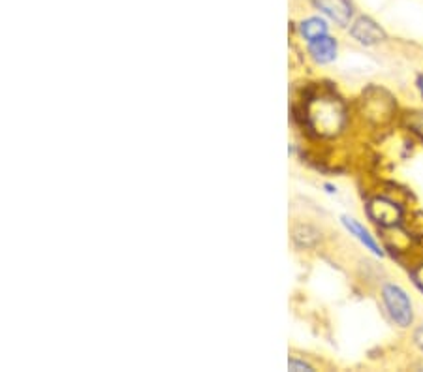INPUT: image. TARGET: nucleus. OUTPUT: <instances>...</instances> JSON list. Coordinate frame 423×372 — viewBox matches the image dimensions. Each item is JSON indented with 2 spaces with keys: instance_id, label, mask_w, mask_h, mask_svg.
<instances>
[{
  "instance_id": "1",
  "label": "nucleus",
  "mask_w": 423,
  "mask_h": 372,
  "mask_svg": "<svg viewBox=\"0 0 423 372\" xmlns=\"http://www.w3.org/2000/svg\"><path fill=\"white\" fill-rule=\"evenodd\" d=\"M305 119L320 136H335L344 126L347 111L333 94H313L305 105Z\"/></svg>"
},
{
  "instance_id": "2",
  "label": "nucleus",
  "mask_w": 423,
  "mask_h": 372,
  "mask_svg": "<svg viewBox=\"0 0 423 372\" xmlns=\"http://www.w3.org/2000/svg\"><path fill=\"white\" fill-rule=\"evenodd\" d=\"M382 299L384 305L390 312L391 320L399 325V327H410L414 320V308L412 301L408 299L407 291L395 284H386L382 288Z\"/></svg>"
},
{
  "instance_id": "3",
  "label": "nucleus",
  "mask_w": 423,
  "mask_h": 372,
  "mask_svg": "<svg viewBox=\"0 0 423 372\" xmlns=\"http://www.w3.org/2000/svg\"><path fill=\"white\" fill-rule=\"evenodd\" d=\"M367 213L382 228H391V226L399 224V220H401L399 205L390 199H384V197H376L373 202H369Z\"/></svg>"
},
{
  "instance_id": "4",
  "label": "nucleus",
  "mask_w": 423,
  "mask_h": 372,
  "mask_svg": "<svg viewBox=\"0 0 423 372\" xmlns=\"http://www.w3.org/2000/svg\"><path fill=\"white\" fill-rule=\"evenodd\" d=\"M350 36L361 45H376L386 40V33L371 17H357L350 27Z\"/></svg>"
},
{
  "instance_id": "5",
  "label": "nucleus",
  "mask_w": 423,
  "mask_h": 372,
  "mask_svg": "<svg viewBox=\"0 0 423 372\" xmlns=\"http://www.w3.org/2000/svg\"><path fill=\"white\" fill-rule=\"evenodd\" d=\"M313 4L339 27H347L352 19L354 6L350 0H313Z\"/></svg>"
},
{
  "instance_id": "6",
  "label": "nucleus",
  "mask_w": 423,
  "mask_h": 372,
  "mask_svg": "<svg viewBox=\"0 0 423 372\" xmlns=\"http://www.w3.org/2000/svg\"><path fill=\"white\" fill-rule=\"evenodd\" d=\"M308 53H311V57H313L316 62H320V64H328V62L335 61L337 42L325 34L322 38L308 42Z\"/></svg>"
},
{
  "instance_id": "7",
  "label": "nucleus",
  "mask_w": 423,
  "mask_h": 372,
  "mask_svg": "<svg viewBox=\"0 0 423 372\" xmlns=\"http://www.w3.org/2000/svg\"><path fill=\"white\" fill-rule=\"evenodd\" d=\"M342 224L347 226V230L350 231V233H352L356 239H359V241H361L363 245L369 248V250L373 252V254H376V256H382V250H380V247L373 239V236H371V233H369V231L365 230V228H363L359 222H357V220L348 219V216H342Z\"/></svg>"
},
{
  "instance_id": "8",
  "label": "nucleus",
  "mask_w": 423,
  "mask_h": 372,
  "mask_svg": "<svg viewBox=\"0 0 423 372\" xmlns=\"http://www.w3.org/2000/svg\"><path fill=\"white\" fill-rule=\"evenodd\" d=\"M301 34L305 36V40L314 42L328 34V23L320 17H308L307 21L301 23Z\"/></svg>"
},
{
  "instance_id": "9",
  "label": "nucleus",
  "mask_w": 423,
  "mask_h": 372,
  "mask_svg": "<svg viewBox=\"0 0 423 372\" xmlns=\"http://www.w3.org/2000/svg\"><path fill=\"white\" fill-rule=\"evenodd\" d=\"M294 241L299 247L311 248L320 241V233L316 230H313L311 226H297L296 230H294Z\"/></svg>"
},
{
  "instance_id": "10",
  "label": "nucleus",
  "mask_w": 423,
  "mask_h": 372,
  "mask_svg": "<svg viewBox=\"0 0 423 372\" xmlns=\"http://www.w3.org/2000/svg\"><path fill=\"white\" fill-rule=\"evenodd\" d=\"M407 122L408 126H410V130H414L418 136L423 137V111H412V113H408Z\"/></svg>"
},
{
  "instance_id": "11",
  "label": "nucleus",
  "mask_w": 423,
  "mask_h": 372,
  "mask_svg": "<svg viewBox=\"0 0 423 372\" xmlns=\"http://www.w3.org/2000/svg\"><path fill=\"white\" fill-rule=\"evenodd\" d=\"M288 367H290V371H313L311 365H307V363L303 361H296V359H291V361L288 363Z\"/></svg>"
},
{
  "instance_id": "12",
  "label": "nucleus",
  "mask_w": 423,
  "mask_h": 372,
  "mask_svg": "<svg viewBox=\"0 0 423 372\" xmlns=\"http://www.w3.org/2000/svg\"><path fill=\"white\" fill-rule=\"evenodd\" d=\"M414 342H416V346L423 351V325H419V327L416 329V333H414Z\"/></svg>"
},
{
  "instance_id": "13",
  "label": "nucleus",
  "mask_w": 423,
  "mask_h": 372,
  "mask_svg": "<svg viewBox=\"0 0 423 372\" xmlns=\"http://www.w3.org/2000/svg\"><path fill=\"white\" fill-rule=\"evenodd\" d=\"M414 279H416L418 286L423 290V265L418 269V271H416V273H414Z\"/></svg>"
},
{
  "instance_id": "14",
  "label": "nucleus",
  "mask_w": 423,
  "mask_h": 372,
  "mask_svg": "<svg viewBox=\"0 0 423 372\" xmlns=\"http://www.w3.org/2000/svg\"><path fill=\"white\" fill-rule=\"evenodd\" d=\"M416 85H418V91H419V94H422V98H423V76L418 77V83H416Z\"/></svg>"
}]
</instances>
